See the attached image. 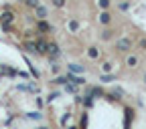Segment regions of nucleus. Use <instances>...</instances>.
Masks as SVG:
<instances>
[{"instance_id":"nucleus-1","label":"nucleus","mask_w":146,"mask_h":129,"mask_svg":"<svg viewBox=\"0 0 146 129\" xmlns=\"http://www.w3.org/2000/svg\"><path fill=\"white\" fill-rule=\"evenodd\" d=\"M67 28H69V32H77L79 30V20L77 18H71V20L67 22Z\"/></svg>"},{"instance_id":"nucleus-2","label":"nucleus","mask_w":146,"mask_h":129,"mask_svg":"<svg viewBox=\"0 0 146 129\" xmlns=\"http://www.w3.org/2000/svg\"><path fill=\"white\" fill-rule=\"evenodd\" d=\"M144 83H146V75H144Z\"/></svg>"}]
</instances>
